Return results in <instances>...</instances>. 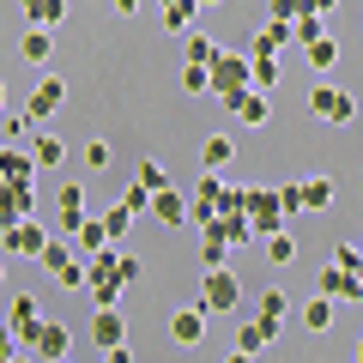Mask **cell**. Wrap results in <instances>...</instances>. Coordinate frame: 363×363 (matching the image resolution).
Returning <instances> with one entry per match:
<instances>
[{
  "mask_svg": "<svg viewBox=\"0 0 363 363\" xmlns=\"http://www.w3.org/2000/svg\"><path fill=\"white\" fill-rule=\"evenodd\" d=\"M242 218H248L255 236H272L285 224V212H279V182H248L242 188Z\"/></svg>",
  "mask_w": 363,
  "mask_h": 363,
  "instance_id": "1",
  "label": "cell"
},
{
  "mask_svg": "<svg viewBox=\"0 0 363 363\" xmlns=\"http://www.w3.org/2000/svg\"><path fill=\"white\" fill-rule=\"evenodd\" d=\"M25 218H37V188L0 176V230H13V224H25Z\"/></svg>",
  "mask_w": 363,
  "mask_h": 363,
  "instance_id": "2",
  "label": "cell"
},
{
  "mask_svg": "<svg viewBox=\"0 0 363 363\" xmlns=\"http://www.w3.org/2000/svg\"><path fill=\"white\" fill-rule=\"evenodd\" d=\"M309 116H321V121H333V128H345V121L357 116V97H351L345 85H327V79H321V85L309 91Z\"/></svg>",
  "mask_w": 363,
  "mask_h": 363,
  "instance_id": "3",
  "label": "cell"
},
{
  "mask_svg": "<svg viewBox=\"0 0 363 363\" xmlns=\"http://www.w3.org/2000/svg\"><path fill=\"white\" fill-rule=\"evenodd\" d=\"M236 303H242V285H236L230 267H218V272L200 279V309H206V315H230Z\"/></svg>",
  "mask_w": 363,
  "mask_h": 363,
  "instance_id": "4",
  "label": "cell"
},
{
  "mask_svg": "<svg viewBox=\"0 0 363 363\" xmlns=\"http://www.w3.org/2000/svg\"><path fill=\"white\" fill-rule=\"evenodd\" d=\"M212 91H218L224 104H236V97L248 91V55L242 49H224L218 61H212Z\"/></svg>",
  "mask_w": 363,
  "mask_h": 363,
  "instance_id": "5",
  "label": "cell"
},
{
  "mask_svg": "<svg viewBox=\"0 0 363 363\" xmlns=\"http://www.w3.org/2000/svg\"><path fill=\"white\" fill-rule=\"evenodd\" d=\"M85 218H91V212H85V188H79V182H61V194H55V230L73 242Z\"/></svg>",
  "mask_w": 363,
  "mask_h": 363,
  "instance_id": "6",
  "label": "cell"
},
{
  "mask_svg": "<svg viewBox=\"0 0 363 363\" xmlns=\"http://www.w3.org/2000/svg\"><path fill=\"white\" fill-rule=\"evenodd\" d=\"M43 321H49V315H43V303L37 297H13V309H6V327H13V339H18V345H37V327Z\"/></svg>",
  "mask_w": 363,
  "mask_h": 363,
  "instance_id": "7",
  "label": "cell"
},
{
  "mask_svg": "<svg viewBox=\"0 0 363 363\" xmlns=\"http://www.w3.org/2000/svg\"><path fill=\"white\" fill-rule=\"evenodd\" d=\"M67 351H73V327H67V321H43L30 357H37V363H67Z\"/></svg>",
  "mask_w": 363,
  "mask_h": 363,
  "instance_id": "8",
  "label": "cell"
},
{
  "mask_svg": "<svg viewBox=\"0 0 363 363\" xmlns=\"http://www.w3.org/2000/svg\"><path fill=\"white\" fill-rule=\"evenodd\" d=\"M315 291L333 297V303H363V279L345 272V267H321V272H315Z\"/></svg>",
  "mask_w": 363,
  "mask_h": 363,
  "instance_id": "9",
  "label": "cell"
},
{
  "mask_svg": "<svg viewBox=\"0 0 363 363\" xmlns=\"http://www.w3.org/2000/svg\"><path fill=\"white\" fill-rule=\"evenodd\" d=\"M61 104H67V79H61V73H49V79H37V91H30L25 116H30V121H49Z\"/></svg>",
  "mask_w": 363,
  "mask_h": 363,
  "instance_id": "10",
  "label": "cell"
},
{
  "mask_svg": "<svg viewBox=\"0 0 363 363\" xmlns=\"http://www.w3.org/2000/svg\"><path fill=\"white\" fill-rule=\"evenodd\" d=\"M152 218L164 224V230H182V224H188V194H182L176 182H169V188H157V194H152Z\"/></svg>",
  "mask_w": 363,
  "mask_h": 363,
  "instance_id": "11",
  "label": "cell"
},
{
  "mask_svg": "<svg viewBox=\"0 0 363 363\" xmlns=\"http://www.w3.org/2000/svg\"><path fill=\"white\" fill-rule=\"evenodd\" d=\"M0 236H6V255H30V260H37L43 248H49L43 218H25V224H13V230H0Z\"/></svg>",
  "mask_w": 363,
  "mask_h": 363,
  "instance_id": "12",
  "label": "cell"
},
{
  "mask_svg": "<svg viewBox=\"0 0 363 363\" xmlns=\"http://www.w3.org/2000/svg\"><path fill=\"white\" fill-rule=\"evenodd\" d=\"M285 43H297V30H291L285 18H267V25H260L255 37H248V61H260V55H279Z\"/></svg>",
  "mask_w": 363,
  "mask_h": 363,
  "instance_id": "13",
  "label": "cell"
},
{
  "mask_svg": "<svg viewBox=\"0 0 363 363\" xmlns=\"http://www.w3.org/2000/svg\"><path fill=\"white\" fill-rule=\"evenodd\" d=\"M91 339H97V345H104V351L128 345V321H121L116 309H97V315H91Z\"/></svg>",
  "mask_w": 363,
  "mask_h": 363,
  "instance_id": "14",
  "label": "cell"
},
{
  "mask_svg": "<svg viewBox=\"0 0 363 363\" xmlns=\"http://www.w3.org/2000/svg\"><path fill=\"white\" fill-rule=\"evenodd\" d=\"M169 339H176V345H200V339H206V309H176Z\"/></svg>",
  "mask_w": 363,
  "mask_h": 363,
  "instance_id": "15",
  "label": "cell"
},
{
  "mask_svg": "<svg viewBox=\"0 0 363 363\" xmlns=\"http://www.w3.org/2000/svg\"><path fill=\"white\" fill-rule=\"evenodd\" d=\"M272 339H279V327H272V321H260V315H255L248 327H236V351H248V357H260V351H267Z\"/></svg>",
  "mask_w": 363,
  "mask_h": 363,
  "instance_id": "16",
  "label": "cell"
},
{
  "mask_svg": "<svg viewBox=\"0 0 363 363\" xmlns=\"http://www.w3.org/2000/svg\"><path fill=\"white\" fill-rule=\"evenodd\" d=\"M236 121H242V128H267V116H272V104H267V91H242V97H236Z\"/></svg>",
  "mask_w": 363,
  "mask_h": 363,
  "instance_id": "17",
  "label": "cell"
},
{
  "mask_svg": "<svg viewBox=\"0 0 363 363\" xmlns=\"http://www.w3.org/2000/svg\"><path fill=\"white\" fill-rule=\"evenodd\" d=\"M230 157H236V140H230V133H212V140L200 145V164H206V176H218Z\"/></svg>",
  "mask_w": 363,
  "mask_h": 363,
  "instance_id": "18",
  "label": "cell"
},
{
  "mask_svg": "<svg viewBox=\"0 0 363 363\" xmlns=\"http://www.w3.org/2000/svg\"><path fill=\"white\" fill-rule=\"evenodd\" d=\"M49 49H55V30H43V25H30L25 37H18V55H25L30 67H43V61H49Z\"/></svg>",
  "mask_w": 363,
  "mask_h": 363,
  "instance_id": "19",
  "label": "cell"
},
{
  "mask_svg": "<svg viewBox=\"0 0 363 363\" xmlns=\"http://www.w3.org/2000/svg\"><path fill=\"white\" fill-rule=\"evenodd\" d=\"M18 6H25V18H30V25H43V30H55L67 18V0H18Z\"/></svg>",
  "mask_w": 363,
  "mask_h": 363,
  "instance_id": "20",
  "label": "cell"
},
{
  "mask_svg": "<svg viewBox=\"0 0 363 363\" xmlns=\"http://www.w3.org/2000/svg\"><path fill=\"white\" fill-rule=\"evenodd\" d=\"M73 255H79V248L67 242V236H49V248H43L37 260H43V272H55V279H61V272L73 267Z\"/></svg>",
  "mask_w": 363,
  "mask_h": 363,
  "instance_id": "21",
  "label": "cell"
},
{
  "mask_svg": "<svg viewBox=\"0 0 363 363\" xmlns=\"http://www.w3.org/2000/svg\"><path fill=\"white\" fill-rule=\"evenodd\" d=\"M303 55H309V67H315L321 79L339 67V43H333V37H315V43H303Z\"/></svg>",
  "mask_w": 363,
  "mask_h": 363,
  "instance_id": "22",
  "label": "cell"
},
{
  "mask_svg": "<svg viewBox=\"0 0 363 363\" xmlns=\"http://www.w3.org/2000/svg\"><path fill=\"white\" fill-rule=\"evenodd\" d=\"M0 176L30 182V176H37V157H30V152H13V145H0Z\"/></svg>",
  "mask_w": 363,
  "mask_h": 363,
  "instance_id": "23",
  "label": "cell"
},
{
  "mask_svg": "<svg viewBox=\"0 0 363 363\" xmlns=\"http://www.w3.org/2000/svg\"><path fill=\"white\" fill-rule=\"evenodd\" d=\"M297 182H303V212L333 206V182H327V176H297Z\"/></svg>",
  "mask_w": 363,
  "mask_h": 363,
  "instance_id": "24",
  "label": "cell"
},
{
  "mask_svg": "<svg viewBox=\"0 0 363 363\" xmlns=\"http://www.w3.org/2000/svg\"><path fill=\"white\" fill-rule=\"evenodd\" d=\"M248 91H279V55L248 61Z\"/></svg>",
  "mask_w": 363,
  "mask_h": 363,
  "instance_id": "25",
  "label": "cell"
},
{
  "mask_svg": "<svg viewBox=\"0 0 363 363\" xmlns=\"http://www.w3.org/2000/svg\"><path fill=\"white\" fill-rule=\"evenodd\" d=\"M73 248H79V255L109 248V224H104V218H85V224H79V236H73Z\"/></svg>",
  "mask_w": 363,
  "mask_h": 363,
  "instance_id": "26",
  "label": "cell"
},
{
  "mask_svg": "<svg viewBox=\"0 0 363 363\" xmlns=\"http://www.w3.org/2000/svg\"><path fill=\"white\" fill-rule=\"evenodd\" d=\"M303 327H309V333H327V327H333V297L315 291V297L303 303Z\"/></svg>",
  "mask_w": 363,
  "mask_h": 363,
  "instance_id": "27",
  "label": "cell"
},
{
  "mask_svg": "<svg viewBox=\"0 0 363 363\" xmlns=\"http://www.w3.org/2000/svg\"><path fill=\"white\" fill-rule=\"evenodd\" d=\"M30 157H37V169H55V164H67V145L55 140V133H37V140H30Z\"/></svg>",
  "mask_w": 363,
  "mask_h": 363,
  "instance_id": "28",
  "label": "cell"
},
{
  "mask_svg": "<svg viewBox=\"0 0 363 363\" xmlns=\"http://www.w3.org/2000/svg\"><path fill=\"white\" fill-rule=\"evenodd\" d=\"M260 248H267V260H272V267H291V260H297V236H291V230H272Z\"/></svg>",
  "mask_w": 363,
  "mask_h": 363,
  "instance_id": "29",
  "label": "cell"
},
{
  "mask_svg": "<svg viewBox=\"0 0 363 363\" xmlns=\"http://www.w3.org/2000/svg\"><path fill=\"white\" fill-rule=\"evenodd\" d=\"M194 13H200L194 0H169L164 6V30H182V37H188V30H194Z\"/></svg>",
  "mask_w": 363,
  "mask_h": 363,
  "instance_id": "30",
  "label": "cell"
},
{
  "mask_svg": "<svg viewBox=\"0 0 363 363\" xmlns=\"http://www.w3.org/2000/svg\"><path fill=\"white\" fill-rule=\"evenodd\" d=\"M182 49H188V61H200V67H212V61H218V55H224L218 43L206 37V30H188V43H182Z\"/></svg>",
  "mask_w": 363,
  "mask_h": 363,
  "instance_id": "31",
  "label": "cell"
},
{
  "mask_svg": "<svg viewBox=\"0 0 363 363\" xmlns=\"http://www.w3.org/2000/svg\"><path fill=\"white\" fill-rule=\"evenodd\" d=\"M285 315H291V297L279 285L267 291V297H260V321H272V327H285Z\"/></svg>",
  "mask_w": 363,
  "mask_h": 363,
  "instance_id": "32",
  "label": "cell"
},
{
  "mask_svg": "<svg viewBox=\"0 0 363 363\" xmlns=\"http://www.w3.org/2000/svg\"><path fill=\"white\" fill-rule=\"evenodd\" d=\"M182 91H188V97L212 91V67H200V61H182Z\"/></svg>",
  "mask_w": 363,
  "mask_h": 363,
  "instance_id": "33",
  "label": "cell"
},
{
  "mask_svg": "<svg viewBox=\"0 0 363 363\" xmlns=\"http://www.w3.org/2000/svg\"><path fill=\"white\" fill-rule=\"evenodd\" d=\"M224 255H230V242H224V236H212V230H200V260H206V272H218Z\"/></svg>",
  "mask_w": 363,
  "mask_h": 363,
  "instance_id": "34",
  "label": "cell"
},
{
  "mask_svg": "<svg viewBox=\"0 0 363 363\" xmlns=\"http://www.w3.org/2000/svg\"><path fill=\"white\" fill-rule=\"evenodd\" d=\"M267 18H285V25H297V18H309V0H267ZM321 18V13H315Z\"/></svg>",
  "mask_w": 363,
  "mask_h": 363,
  "instance_id": "35",
  "label": "cell"
},
{
  "mask_svg": "<svg viewBox=\"0 0 363 363\" xmlns=\"http://www.w3.org/2000/svg\"><path fill=\"white\" fill-rule=\"evenodd\" d=\"M104 224H109V242H121V236L133 230V212H128V206H121V200H116V206L104 212Z\"/></svg>",
  "mask_w": 363,
  "mask_h": 363,
  "instance_id": "36",
  "label": "cell"
},
{
  "mask_svg": "<svg viewBox=\"0 0 363 363\" xmlns=\"http://www.w3.org/2000/svg\"><path fill=\"white\" fill-rule=\"evenodd\" d=\"M279 212H285V218L303 212V182H279Z\"/></svg>",
  "mask_w": 363,
  "mask_h": 363,
  "instance_id": "37",
  "label": "cell"
},
{
  "mask_svg": "<svg viewBox=\"0 0 363 363\" xmlns=\"http://www.w3.org/2000/svg\"><path fill=\"white\" fill-rule=\"evenodd\" d=\"M140 188H152V194H157V188H169V176H164L157 157H145V164H140Z\"/></svg>",
  "mask_w": 363,
  "mask_h": 363,
  "instance_id": "38",
  "label": "cell"
},
{
  "mask_svg": "<svg viewBox=\"0 0 363 363\" xmlns=\"http://www.w3.org/2000/svg\"><path fill=\"white\" fill-rule=\"evenodd\" d=\"M121 206H128L133 218H140V212H152V188H140V182H133L128 194H121Z\"/></svg>",
  "mask_w": 363,
  "mask_h": 363,
  "instance_id": "39",
  "label": "cell"
},
{
  "mask_svg": "<svg viewBox=\"0 0 363 363\" xmlns=\"http://www.w3.org/2000/svg\"><path fill=\"white\" fill-rule=\"evenodd\" d=\"M333 267H345V272H363V248H339V255H333Z\"/></svg>",
  "mask_w": 363,
  "mask_h": 363,
  "instance_id": "40",
  "label": "cell"
},
{
  "mask_svg": "<svg viewBox=\"0 0 363 363\" xmlns=\"http://www.w3.org/2000/svg\"><path fill=\"white\" fill-rule=\"evenodd\" d=\"M85 164L104 169V164H109V140H91V145H85Z\"/></svg>",
  "mask_w": 363,
  "mask_h": 363,
  "instance_id": "41",
  "label": "cell"
},
{
  "mask_svg": "<svg viewBox=\"0 0 363 363\" xmlns=\"http://www.w3.org/2000/svg\"><path fill=\"white\" fill-rule=\"evenodd\" d=\"M18 351H25V345H18V339H13V327L0 321V357H18Z\"/></svg>",
  "mask_w": 363,
  "mask_h": 363,
  "instance_id": "42",
  "label": "cell"
},
{
  "mask_svg": "<svg viewBox=\"0 0 363 363\" xmlns=\"http://www.w3.org/2000/svg\"><path fill=\"white\" fill-rule=\"evenodd\" d=\"M109 6H116L121 18H133V13H140V6H145V0H109Z\"/></svg>",
  "mask_w": 363,
  "mask_h": 363,
  "instance_id": "43",
  "label": "cell"
},
{
  "mask_svg": "<svg viewBox=\"0 0 363 363\" xmlns=\"http://www.w3.org/2000/svg\"><path fill=\"white\" fill-rule=\"evenodd\" d=\"M104 363H133V351H128V345H116V351H104Z\"/></svg>",
  "mask_w": 363,
  "mask_h": 363,
  "instance_id": "44",
  "label": "cell"
},
{
  "mask_svg": "<svg viewBox=\"0 0 363 363\" xmlns=\"http://www.w3.org/2000/svg\"><path fill=\"white\" fill-rule=\"evenodd\" d=\"M333 6H339V0H309V13H321V18L333 13Z\"/></svg>",
  "mask_w": 363,
  "mask_h": 363,
  "instance_id": "45",
  "label": "cell"
},
{
  "mask_svg": "<svg viewBox=\"0 0 363 363\" xmlns=\"http://www.w3.org/2000/svg\"><path fill=\"white\" fill-rule=\"evenodd\" d=\"M224 363H255V357H248V351H236V345H230V351H224Z\"/></svg>",
  "mask_w": 363,
  "mask_h": 363,
  "instance_id": "46",
  "label": "cell"
},
{
  "mask_svg": "<svg viewBox=\"0 0 363 363\" xmlns=\"http://www.w3.org/2000/svg\"><path fill=\"white\" fill-rule=\"evenodd\" d=\"M13 363H37V357H30V351H18V357H13Z\"/></svg>",
  "mask_w": 363,
  "mask_h": 363,
  "instance_id": "47",
  "label": "cell"
},
{
  "mask_svg": "<svg viewBox=\"0 0 363 363\" xmlns=\"http://www.w3.org/2000/svg\"><path fill=\"white\" fill-rule=\"evenodd\" d=\"M0 109H6V79H0Z\"/></svg>",
  "mask_w": 363,
  "mask_h": 363,
  "instance_id": "48",
  "label": "cell"
},
{
  "mask_svg": "<svg viewBox=\"0 0 363 363\" xmlns=\"http://www.w3.org/2000/svg\"><path fill=\"white\" fill-rule=\"evenodd\" d=\"M194 6H218V0H194Z\"/></svg>",
  "mask_w": 363,
  "mask_h": 363,
  "instance_id": "49",
  "label": "cell"
},
{
  "mask_svg": "<svg viewBox=\"0 0 363 363\" xmlns=\"http://www.w3.org/2000/svg\"><path fill=\"white\" fill-rule=\"evenodd\" d=\"M357 363H363V339H357Z\"/></svg>",
  "mask_w": 363,
  "mask_h": 363,
  "instance_id": "50",
  "label": "cell"
},
{
  "mask_svg": "<svg viewBox=\"0 0 363 363\" xmlns=\"http://www.w3.org/2000/svg\"><path fill=\"white\" fill-rule=\"evenodd\" d=\"M0 279H6V260H0Z\"/></svg>",
  "mask_w": 363,
  "mask_h": 363,
  "instance_id": "51",
  "label": "cell"
},
{
  "mask_svg": "<svg viewBox=\"0 0 363 363\" xmlns=\"http://www.w3.org/2000/svg\"><path fill=\"white\" fill-rule=\"evenodd\" d=\"M0 363H13V357H0Z\"/></svg>",
  "mask_w": 363,
  "mask_h": 363,
  "instance_id": "52",
  "label": "cell"
},
{
  "mask_svg": "<svg viewBox=\"0 0 363 363\" xmlns=\"http://www.w3.org/2000/svg\"><path fill=\"white\" fill-rule=\"evenodd\" d=\"M164 6H169V0H164Z\"/></svg>",
  "mask_w": 363,
  "mask_h": 363,
  "instance_id": "53",
  "label": "cell"
}]
</instances>
